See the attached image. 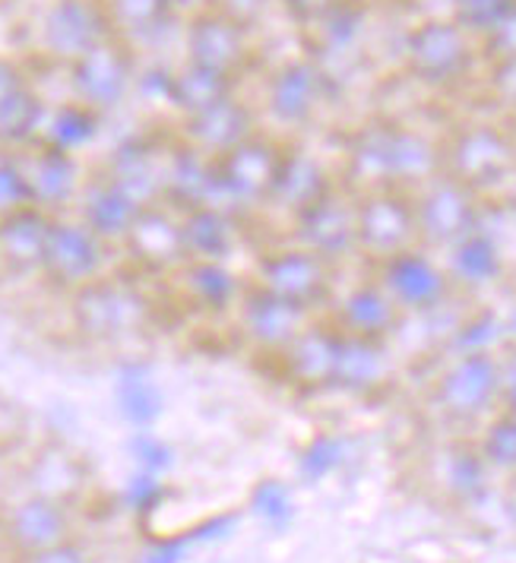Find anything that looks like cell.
<instances>
[{
    "label": "cell",
    "mask_w": 516,
    "mask_h": 563,
    "mask_svg": "<svg viewBox=\"0 0 516 563\" xmlns=\"http://www.w3.org/2000/svg\"><path fill=\"white\" fill-rule=\"evenodd\" d=\"M440 175V143L421 130L399 124L364 128L345 155L342 184L355 194L377 187L418 190L425 180Z\"/></svg>",
    "instance_id": "6da1fadb"
},
{
    "label": "cell",
    "mask_w": 516,
    "mask_h": 563,
    "mask_svg": "<svg viewBox=\"0 0 516 563\" xmlns=\"http://www.w3.org/2000/svg\"><path fill=\"white\" fill-rule=\"evenodd\" d=\"M70 330L89 345H118L146 333L153 320L150 295L124 276H102L67 295Z\"/></svg>",
    "instance_id": "7a4b0ae2"
},
{
    "label": "cell",
    "mask_w": 516,
    "mask_h": 563,
    "mask_svg": "<svg viewBox=\"0 0 516 563\" xmlns=\"http://www.w3.org/2000/svg\"><path fill=\"white\" fill-rule=\"evenodd\" d=\"M339 273L342 269H336L333 263L298 247L288 238H279L257 251L251 282L288 305L308 310L310 317H323L339 291Z\"/></svg>",
    "instance_id": "3957f363"
},
{
    "label": "cell",
    "mask_w": 516,
    "mask_h": 563,
    "mask_svg": "<svg viewBox=\"0 0 516 563\" xmlns=\"http://www.w3.org/2000/svg\"><path fill=\"white\" fill-rule=\"evenodd\" d=\"M440 175L460 180L491 203L516 175V146L504 124H463L440 143Z\"/></svg>",
    "instance_id": "277c9868"
},
{
    "label": "cell",
    "mask_w": 516,
    "mask_h": 563,
    "mask_svg": "<svg viewBox=\"0 0 516 563\" xmlns=\"http://www.w3.org/2000/svg\"><path fill=\"white\" fill-rule=\"evenodd\" d=\"M285 146L270 136H248L232 153L216 158V206H226L248 222L266 219L270 197L279 178Z\"/></svg>",
    "instance_id": "5b68a950"
},
{
    "label": "cell",
    "mask_w": 516,
    "mask_h": 563,
    "mask_svg": "<svg viewBox=\"0 0 516 563\" xmlns=\"http://www.w3.org/2000/svg\"><path fill=\"white\" fill-rule=\"evenodd\" d=\"M479 54V38L469 35L453 16H435L409 29L403 64L415 82L428 89H447L469 77Z\"/></svg>",
    "instance_id": "8992f818"
},
{
    "label": "cell",
    "mask_w": 516,
    "mask_h": 563,
    "mask_svg": "<svg viewBox=\"0 0 516 563\" xmlns=\"http://www.w3.org/2000/svg\"><path fill=\"white\" fill-rule=\"evenodd\" d=\"M413 197L418 244L431 254H447L469 231L488 222V200L447 175L425 180L418 190H413Z\"/></svg>",
    "instance_id": "52a82bcc"
},
{
    "label": "cell",
    "mask_w": 516,
    "mask_h": 563,
    "mask_svg": "<svg viewBox=\"0 0 516 563\" xmlns=\"http://www.w3.org/2000/svg\"><path fill=\"white\" fill-rule=\"evenodd\" d=\"M355 231H359V263L364 269L409 247H418L413 190L377 187L355 194Z\"/></svg>",
    "instance_id": "ba28073f"
},
{
    "label": "cell",
    "mask_w": 516,
    "mask_h": 563,
    "mask_svg": "<svg viewBox=\"0 0 516 563\" xmlns=\"http://www.w3.org/2000/svg\"><path fill=\"white\" fill-rule=\"evenodd\" d=\"M431 396L447 418L479 421L501 409V352H457L447 355Z\"/></svg>",
    "instance_id": "9c48e42d"
},
{
    "label": "cell",
    "mask_w": 516,
    "mask_h": 563,
    "mask_svg": "<svg viewBox=\"0 0 516 563\" xmlns=\"http://www.w3.org/2000/svg\"><path fill=\"white\" fill-rule=\"evenodd\" d=\"M111 251L114 247H108L96 231L86 229L74 212L54 216L39 279L45 282L52 291L67 298L70 291H77L83 285L108 276Z\"/></svg>",
    "instance_id": "30bf717a"
},
{
    "label": "cell",
    "mask_w": 516,
    "mask_h": 563,
    "mask_svg": "<svg viewBox=\"0 0 516 563\" xmlns=\"http://www.w3.org/2000/svg\"><path fill=\"white\" fill-rule=\"evenodd\" d=\"M371 273L381 279V285L389 291V298L399 305V310L409 320L440 313V310H447V305H453L460 298L443 260L431 251H425L421 244L371 266Z\"/></svg>",
    "instance_id": "8fae6325"
},
{
    "label": "cell",
    "mask_w": 516,
    "mask_h": 563,
    "mask_svg": "<svg viewBox=\"0 0 516 563\" xmlns=\"http://www.w3.org/2000/svg\"><path fill=\"white\" fill-rule=\"evenodd\" d=\"M288 241L305 247L320 260L333 263L336 269H345L349 263H359V231H355V190L345 184H336L327 197L298 212L285 225Z\"/></svg>",
    "instance_id": "7c38bea8"
},
{
    "label": "cell",
    "mask_w": 516,
    "mask_h": 563,
    "mask_svg": "<svg viewBox=\"0 0 516 563\" xmlns=\"http://www.w3.org/2000/svg\"><path fill=\"white\" fill-rule=\"evenodd\" d=\"M308 310L295 308L283 298L270 295L266 288H260L257 282H248L241 301L232 313V327L238 339L244 342V349L257 358L276 361L285 349L298 339V333L308 327Z\"/></svg>",
    "instance_id": "4fadbf2b"
},
{
    "label": "cell",
    "mask_w": 516,
    "mask_h": 563,
    "mask_svg": "<svg viewBox=\"0 0 516 563\" xmlns=\"http://www.w3.org/2000/svg\"><path fill=\"white\" fill-rule=\"evenodd\" d=\"M128 266L140 276H175L187 263V247H184L182 212L168 203L143 206L136 216L133 229L118 247Z\"/></svg>",
    "instance_id": "5bb4252c"
},
{
    "label": "cell",
    "mask_w": 516,
    "mask_h": 563,
    "mask_svg": "<svg viewBox=\"0 0 516 563\" xmlns=\"http://www.w3.org/2000/svg\"><path fill=\"white\" fill-rule=\"evenodd\" d=\"M323 317L342 333L381 339V342H393L409 320L371 269H364L349 285H339L333 305Z\"/></svg>",
    "instance_id": "9a60e30c"
},
{
    "label": "cell",
    "mask_w": 516,
    "mask_h": 563,
    "mask_svg": "<svg viewBox=\"0 0 516 563\" xmlns=\"http://www.w3.org/2000/svg\"><path fill=\"white\" fill-rule=\"evenodd\" d=\"M339 339L327 317H314L298 339L276 358L283 380L301 393H327L336 384V358H339Z\"/></svg>",
    "instance_id": "2e32d148"
},
{
    "label": "cell",
    "mask_w": 516,
    "mask_h": 563,
    "mask_svg": "<svg viewBox=\"0 0 516 563\" xmlns=\"http://www.w3.org/2000/svg\"><path fill=\"white\" fill-rule=\"evenodd\" d=\"M172 282L184 308L209 320H232L251 276L244 279L232 263L222 260H187Z\"/></svg>",
    "instance_id": "e0dca14e"
},
{
    "label": "cell",
    "mask_w": 516,
    "mask_h": 563,
    "mask_svg": "<svg viewBox=\"0 0 516 563\" xmlns=\"http://www.w3.org/2000/svg\"><path fill=\"white\" fill-rule=\"evenodd\" d=\"M20 158H23L32 206L45 209L48 216L74 212L79 190L86 184V175H83V165L77 162V155L39 143L32 153H20Z\"/></svg>",
    "instance_id": "ac0fdd59"
},
{
    "label": "cell",
    "mask_w": 516,
    "mask_h": 563,
    "mask_svg": "<svg viewBox=\"0 0 516 563\" xmlns=\"http://www.w3.org/2000/svg\"><path fill=\"white\" fill-rule=\"evenodd\" d=\"M450 279L460 295H482L497 288L507 276V254L501 238L491 231V225H479L469 231L463 241H457L447 254H440Z\"/></svg>",
    "instance_id": "d6986e66"
},
{
    "label": "cell",
    "mask_w": 516,
    "mask_h": 563,
    "mask_svg": "<svg viewBox=\"0 0 516 563\" xmlns=\"http://www.w3.org/2000/svg\"><path fill=\"white\" fill-rule=\"evenodd\" d=\"M327 96V77L314 60H288L266 86V108L279 128H305Z\"/></svg>",
    "instance_id": "ffe728a7"
},
{
    "label": "cell",
    "mask_w": 516,
    "mask_h": 563,
    "mask_svg": "<svg viewBox=\"0 0 516 563\" xmlns=\"http://www.w3.org/2000/svg\"><path fill=\"white\" fill-rule=\"evenodd\" d=\"M336 184H342V180L336 178L333 172H327L323 162H320L317 155L305 153V150H288V146H285L283 165H279V178H276L273 197H270L266 219H270V216H279L285 229L298 212H305V209L317 203L320 197H327Z\"/></svg>",
    "instance_id": "44dd1931"
},
{
    "label": "cell",
    "mask_w": 516,
    "mask_h": 563,
    "mask_svg": "<svg viewBox=\"0 0 516 563\" xmlns=\"http://www.w3.org/2000/svg\"><path fill=\"white\" fill-rule=\"evenodd\" d=\"M143 212V206L130 197L128 190H121L108 175H92L86 178L83 190H79L74 216L89 231H96L108 247H121L124 238L133 229L136 216Z\"/></svg>",
    "instance_id": "7402d4cb"
},
{
    "label": "cell",
    "mask_w": 516,
    "mask_h": 563,
    "mask_svg": "<svg viewBox=\"0 0 516 563\" xmlns=\"http://www.w3.org/2000/svg\"><path fill=\"white\" fill-rule=\"evenodd\" d=\"M251 222L226 206H197L182 212V231L187 260H222L232 263L234 254L248 244Z\"/></svg>",
    "instance_id": "603a6c76"
},
{
    "label": "cell",
    "mask_w": 516,
    "mask_h": 563,
    "mask_svg": "<svg viewBox=\"0 0 516 563\" xmlns=\"http://www.w3.org/2000/svg\"><path fill=\"white\" fill-rule=\"evenodd\" d=\"M52 219L54 216L39 206H26L0 219V279H29L42 273Z\"/></svg>",
    "instance_id": "cb8c5ba5"
},
{
    "label": "cell",
    "mask_w": 516,
    "mask_h": 563,
    "mask_svg": "<svg viewBox=\"0 0 516 563\" xmlns=\"http://www.w3.org/2000/svg\"><path fill=\"white\" fill-rule=\"evenodd\" d=\"M74 89H77L79 102L89 104L92 111L114 108L130 89V64L124 52L105 38L102 45L77 57L74 60Z\"/></svg>",
    "instance_id": "d4e9b609"
},
{
    "label": "cell",
    "mask_w": 516,
    "mask_h": 563,
    "mask_svg": "<svg viewBox=\"0 0 516 563\" xmlns=\"http://www.w3.org/2000/svg\"><path fill=\"white\" fill-rule=\"evenodd\" d=\"M389 374H393L389 342L342 333V339H339V358H336L333 389L349 393V396H367V393H374V389H381V386L387 384Z\"/></svg>",
    "instance_id": "484cf974"
},
{
    "label": "cell",
    "mask_w": 516,
    "mask_h": 563,
    "mask_svg": "<svg viewBox=\"0 0 516 563\" xmlns=\"http://www.w3.org/2000/svg\"><path fill=\"white\" fill-rule=\"evenodd\" d=\"M187 146L200 150L209 158H219V155L232 153L234 146H241L248 136H254V118L251 111L241 102H234L232 96L222 99V102L209 104L207 111L200 114H190L187 118Z\"/></svg>",
    "instance_id": "4316f807"
},
{
    "label": "cell",
    "mask_w": 516,
    "mask_h": 563,
    "mask_svg": "<svg viewBox=\"0 0 516 563\" xmlns=\"http://www.w3.org/2000/svg\"><path fill=\"white\" fill-rule=\"evenodd\" d=\"M187 54H190V64L197 67L234 77L238 67L248 60V32L209 10L190 26Z\"/></svg>",
    "instance_id": "83f0119b"
},
{
    "label": "cell",
    "mask_w": 516,
    "mask_h": 563,
    "mask_svg": "<svg viewBox=\"0 0 516 563\" xmlns=\"http://www.w3.org/2000/svg\"><path fill=\"white\" fill-rule=\"evenodd\" d=\"M105 42L102 13L89 0H57L45 20V45L57 57L77 60Z\"/></svg>",
    "instance_id": "f1b7e54d"
},
{
    "label": "cell",
    "mask_w": 516,
    "mask_h": 563,
    "mask_svg": "<svg viewBox=\"0 0 516 563\" xmlns=\"http://www.w3.org/2000/svg\"><path fill=\"white\" fill-rule=\"evenodd\" d=\"M165 203L178 212L197 209V206H216V158H209L187 143L175 153H168Z\"/></svg>",
    "instance_id": "f546056e"
},
{
    "label": "cell",
    "mask_w": 516,
    "mask_h": 563,
    "mask_svg": "<svg viewBox=\"0 0 516 563\" xmlns=\"http://www.w3.org/2000/svg\"><path fill=\"white\" fill-rule=\"evenodd\" d=\"M114 406L133 431H150L165 415V393L146 361H124L114 371Z\"/></svg>",
    "instance_id": "4dcf8cb0"
},
{
    "label": "cell",
    "mask_w": 516,
    "mask_h": 563,
    "mask_svg": "<svg viewBox=\"0 0 516 563\" xmlns=\"http://www.w3.org/2000/svg\"><path fill=\"white\" fill-rule=\"evenodd\" d=\"M165 168L168 155H158L143 143H128L111 155L105 175L140 206L165 203Z\"/></svg>",
    "instance_id": "1f68e13d"
},
{
    "label": "cell",
    "mask_w": 516,
    "mask_h": 563,
    "mask_svg": "<svg viewBox=\"0 0 516 563\" xmlns=\"http://www.w3.org/2000/svg\"><path fill=\"white\" fill-rule=\"evenodd\" d=\"M67 512L64 507L45 497V494H35L23 500L13 516H10V541L23 551V554H39V551H48L54 544H64L67 541Z\"/></svg>",
    "instance_id": "d6a6232c"
},
{
    "label": "cell",
    "mask_w": 516,
    "mask_h": 563,
    "mask_svg": "<svg viewBox=\"0 0 516 563\" xmlns=\"http://www.w3.org/2000/svg\"><path fill=\"white\" fill-rule=\"evenodd\" d=\"M96 133H99V111H92L89 104L74 102L57 108L52 118L45 121L42 143L77 155L83 146H89L96 140Z\"/></svg>",
    "instance_id": "836d02e7"
},
{
    "label": "cell",
    "mask_w": 516,
    "mask_h": 563,
    "mask_svg": "<svg viewBox=\"0 0 516 563\" xmlns=\"http://www.w3.org/2000/svg\"><path fill=\"white\" fill-rule=\"evenodd\" d=\"M229 96H232V77L207 70V67H197V64H187L182 77L172 79V99L187 118L207 111L209 104L222 102Z\"/></svg>",
    "instance_id": "e575fe53"
},
{
    "label": "cell",
    "mask_w": 516,
    "mask_h": 563,
    "mask_svg": "<svg viewBox=\"0 0 516 563\" xmlns=\"http://www.w3.org/2000/svg\"><path fill=\"white\" fill-rule=\"evenodd\" d=\"M42 133H45V108L29 89L0 111V146H7V153H17L35 143V136L42 140Z\"/></svg>",
    "instance_id": "d590c367"
},
{
    "label": "cell",
    "mask_w": 516,
    "mask_h": 563,
    "mask_svg": "<svg viewBox=\"0 0 516 563\" xmlns=\"http://www.w3.org/2000/svg\"><path fill=\"white\" fill-rule=\"evenodd\" d=\"M510 339L507 330V320L494 317L491 310H479V313H469L463 323L453 327V335L447 342V352L457 355V352H501Z\"/></svg>",
    "instance_id": "8d00e7d4"
},
{
    "label": "cell",
    "mask_w": 516,
    "mask_h": 563,
    "mask_svg": "<svg viewBox=\"0 0 516 563\" xmlns=\"http://www.w3.org/2000/svg\"><path fill=\"white\" fill-rule=\"evenodd\" d=\"M345 462H349V440H345V437L317 434L308 446L301 450L298 475H301L308 485H317V482L336 475Z\"/></svg>",
    "instance_id": "74e56055"
},
{
    "label": "cell",
    "mask_w": 516,
    "mask_h": 563,
    "mask_svg": "<svg viewBox=\"0 0 516 563\" xmlns=\"http://www.w3.org/2000/svg\"><path fill=\"white\" fill-rule=\"evenodd\" d=\"M488 462L482 456V450L475 446H463L453 450L447 460V485L457 497L463 500H479L485 494V482H488Z\"/></svg>",
    "instance_id": "f35d334b"
},
{
    "label": "cell",
    "mask_w": 516,
    "mask_h": 563,
    "mask_svg": "<svg viewBox=\"0 0 516 563\" xmlns=\"http://www.w3.org/2000/svg\"><path fill=\"white\" fill-rule=\"evenodd\" d=\"M482 456L491 468L516 472V415L497 409L485 424V434L479 443Z\"/></svg>",
    "instance_id": "ab89813d"
},
{
    "label": "cell",
    "mask_w": 516,
    "mask_h": 563,
    "mask_svg": "<svg viewBox=\"0 0 516 563\" xmlns=\"http://www.w3.org/2000/svg\"><path fill=\"white\" fill-rule=\"evenodd\" d=\"M251 512L257 516L260 522L273 532H285L295 522V500L292 490L276 482V478H263L254 494H251Z\"/></svg>",
    "instance_id": "60d3db41"
},
{
    "label": "cell",
    "mask_w": 516,
    "mask_h": 563,
    "mask_svg": "<svg viewBox=\"0 0 516 563\" xmlns=\"http://www.w3.org/2000/svg\"><path fill=\"white\" fill-rule=\"evenodd\" d=\"M450 7H453V20L469 35L482 38L514 10L516 0H450Z\"/></svg>",
    "instance_id": "b9f144b4"
},
{
    "label": "cell",
    "mask_w": 516,
    "mask_h": 563,
    "mask_svg": "<svg viewBox=\"0 0 516 563\" xmlns=\"http://www.w3.org/2000/svg\"><path fill=\"white\" fill-rule=\"evenodd\" d=\"M32 206L26 172L20 153H0V219Z\"/></svg>",
    "instance_id": "7bdbcfd3"
},
{
    "label": "cell",
    "mask_w": 516,
    "mask_h": 563,
    "mask_svg": "<svg viewBox=\"0 0 516 563\" xmlns=\"http://www.w3.org/2000/svg\"><path fill=\"white\" fill-rule=\"evenodd\" d=\"M128 453L130 460L136 462V468H140V472H150V475H165V472H172V465H175V450H172V443L162 440L158 434H153V428H150V431H136V434L130 437Z\"/></svg>",
    "instance_id": "ee69618b"
},
{
    "label": "cell",
    "mask_w": 516,
    "mask_h": 563,
    "mask_svg": "<svg viewBox=\"0 0 516 563\" xmlns=\"http://www.w3.org/2000/svg\"><path fill=\"white\" fill-rule=\"evenodd\" d=\"M165 497H168V490L162 485V475H150V472H140V468L130 475L128 485H124V504H128V510L140 512V516L158 510Z\"/></svg>",
    "instance_id": "f6af8a7d"
},
{
    "label": "cell",
    "mask_w": 516,
    "mask_h": 563,
    "mask_svg": "<svg viewBox=\"0 0 516 563\" xmlns=\"http://www.w3.org/2000/svg\"><path fill=\"white\" fill-rule=\"evenodd\" d=\"M479 52L485 60H507V57H516V7L497 23V26L485 32L479 38Z\"/></svg>",
    "instance_id": "bcb514c9"
},
{
    "label": "cell",
    "mask_w": 516,
    "mask_h": 563,
    "mask_svg": "<svg viewBox=\"0 0 516 563\" xmlns=\"http://www.w3.org/2000/svg\"><path fill=\"white\" fill-rule=\"evenodd\" d=\"M488 89L494 102L501 104L507 114L516 111V57L507 60H491L488 64Z\"/></svg>",
    "instance_id": "7dc6e473"
},
{
    "label": "cell",
    "mask_w": 516,
    "mask_h": 563,
    "mask_svg": "<svg viewBox=\"0 0 516 563\" xmlns=\"http://www.w3.org/2000/svg\"><path fill=\"white\" fill-rule=\"evenodd\" d=\"M270 0H212L209 10L219 13L222 20H229L234 26H241L244 32H251V26H257L260 16L266 13Z\"/></svg>",
    "instance_id": "c3c4849f"
},
{
    "label": "cell",
    "mask_w": 516,
    "mask_h": 563,
    "mask_svg": "<svg viewBox=\"0 0 516 563\" xmlns=\"http://www.w3.org/2000/svg\"><path fill=\"white\" fill-rule=\"evenodd\" d=\"M165 10V0H114V16L130 29H150Z\"/></svg>",
    "instance_id": "681fc988"
},
{
    "label": "cell",
    "mask_w": 516,
    "mask_h": 563,
    "mask_svg": "<svg viewBox=\"0 0 516 563\" xmlns=\"http://www.w3.org/2000/svg\"><path fill=\"white\" fill-rule=\"evenodd\" d=\"M194 544H197L194 529L178 538H162V541H153V544L136 558V563H184L187 551H190Z\"/></svg>",
    "instance_id": "f907efd6"
},
{
    "label": "cell",
    "mask_w": 516,
    "mask_h": 563,
    "mask_svg": "<svg viewBox=\"0 0 516 563\" xmlns=\"http://www.w3.org/2000/svg\"><path fill=\"white\" fill-rule=\"evenodd\" d=\"M501 409L516 415V339L501 349Z\"/></svg>",
    "instance_id": "816d5d0a"
},
{
    "label": "cell",
    "mask_w": 516,
    "mask_h": 563,
    "mask_svg": "<svg viewBox=\"0 0 516 563\" xmlns=\"http://www.w3.org/2000/svg\"><path fill=\"white\" fill-rule=\"evenodd\" d=\"M339 3H345V0H285L288 13H292L298 23H308V26L323 23Z\"/></svg>",
    "instance_id": "f5cc1de1"
},
{
    "label": "cell",
    "mask_w": 516,
    "mask_h": 563,
    "mask_svg": "<svg viewBox=\"0 0 516 563\" xmlns=\"http://www.w3.org/2000/svg\"><path fill=\"white\" fill-rule=\"evenodd\" d=\"M26 89V77L20 74V67H17L13 60L0 57V111L13 102L17 96H23Z\"/></svg>",
    "instance_id": "db71d44e"
},
{
    "label": "cell",
    "mask_w": 516,
    "mask_h": 563,
    "mask_svg": "<svg viewBox=\"0 0 516 563\" xmlns=\"http://www.w3.org/2000/svg\"><path fill=\"white\" fill-rule=\"evenodd\" d=\"M26 563H89L86 551H79L77 544L64 541V544H54L48 551H39V554H29Z\"/></svg>",
    "instance_id": "11a10c76"
},
{
    "label": "cell",
    "mask_w": 516,
    "mask_h": 563,
    "mask_svg": "<svg viewBox=\"0 0 516 563\" xmlns=\"http://www.w3.org/2000/svg\"><path fill=\"white\" fill-rule=\"evenodd\" d=\"M504 128H507V133H510V140H514V146H516V111H514V114H507Z\"/></svg>",
    "instance_id": "9f6ffc18"
},
{
    "label": "cell",
    "mask_w": 516,
    "mask_h": 563,
    "mask_svg": "<svg viewBox=\"0 0 516 563\" xmlns=\"http://www.w3.org/2000/svg\"><path fill=\"white\" fill-rule=\"evenodd\" d=\"M507 330H510V335L516 339V308L510 310V317H507Z\"/></svg>",
    "instance_id": "6f0895ef"
},
{
    "label": "cell",
    "mask_w": 516,
    "mask_h": 563,
    "mask_svg": "<svg viewBox=\"0 0 516 563\" xmlns=\"http://www.w3.org/2000/svg\"><path fill=\"white\" fill-rule=\"evenodd\" d=\"M168 7H187V3H194V0H165Z\"/></svg>",
    "instance_id": "680465c9"
}]
</instances>
